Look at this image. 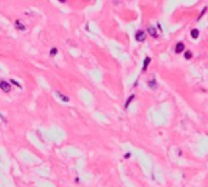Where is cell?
I'll list each match as a JSON object with an SVG mask.
<instances>
[{"label":"cell","mask_w":208,"mask_h":187,"mask_svg":"<svg viewBox=\"0 0 208 187\" xmlns=\"http://www.w3.org/2000/svg\"><path fill=\"white\" fill-rule=\"evenodd\" d=\"M0 88H1L3 91H5V93H9V91L11 90V85L7 83L5 80H1L0 81Z\"/></svg>","instance_id":"7a4b0ae2"},{"label":"cell","mask_w":208,"mask_h":187,"mask_svg":"<svg viewBox=\"0 0 208 187\" xmlns=\"http://www.w3.org/2000/svg\"><path fill=\"white\" fill-rule=\"evenodd\" d=\"M184 49H185V45H184V43H182V42L178 43L177 45H175V52H177V54L183 52Z\"/></svg>","instance_id":"277c9868"},{"label":"cell","mask_w":208,"mask_h":187,"mask_svg":"<svg viewBox=\"0 0 208 187\" xmlns=\"http://www.w3.org/2000/svg\"><path fill=\"white\" fill-rule=\"evenodd\" d=\"M11 83H12V84H15L16 86H19V88H21V84H20V83H17V81H16V80H13V79H11Z\"/></svg>","instance_id":"5bb4252c"},{"label":"cell","mask_w":208,"mask_h":187,"mask_svg":"<svg viewBox=\"0 0 208 187\" xmlns=\"http://www.w3.org/2000/svg\"><path fill=\"white\" fill-rule=\"evenodd\" d=\"M206 11H207V7H205V9H202V11H201V13H200V15H198V18H197V21H200V20H201V17H202L203 15H205V13H206Z\"/></svg>","instance_id":"7c38bea8"},{"label":"cell","mask_w":208,"mask_h":187,"mask_svg":"<svg viewBox=\"0 0 208 187\" xmlns=\"http://www.w3.org/2000/svg\"><path fill=\"white\" fill-rule=\"evenodd\" d=\"M147 32H148V34H150L152 38H157V30H156V27H153V26H150L147 28Z\"/></svg>","instance_id":"3957f363"},{"label":"cell","mask_w":208,"mask_h":187,"mask_svg":"<svg viewBox=\"0 0 208 187\" xmlns=\"http://www.w3.org/2000/svg\"><path fill=\"white\" fill-rule=\"evenodd\" d=\"M148 86H150V88H151L152 90L157 89V81H156V79L153 78V77H152V78H151L150 80H148Z\"/></svg>","instance_id":"8992f818"},{"label":"cell","mask_w":208,"mask_h":187,"mask_svg":"<svg viewBox=\"0 0 208 187\" xmlns=\"http://www.w3.org/2000/svg\"><path fill=\"white\" fill-rule=\"evenodd\" d=\"M184 56H185V58H186V60H190V58L192 57V52L190 51V50H186V51L184 52Z\"/></svg>","instance_id":"8fae6325"},{"label":"cell","mask_w":208,"mask_h":187,"mask_svg":"<svg viewBox=\"0 0 208 187\" xmlns=\"http://www.w3.org/2000/svg\"><path fill=\"white\" fill-rule=\"evenodd\" d=\"M130 157V153H125L124 154V158H129Z\"/></svg>","instance_id":"9a60e30c"},{"label":"cell","mask_w":208,"mask_h":187,"mask_svg":"<svg viewBox=\"0 0 208 187\" xmlns=\"http://www.w3.org/2000/svg\"><path fill=\"white\" fill-rule=\"evenodd\" d=\"M15 27H16V29H19V30H26V26L22 23V22H20L19 20L15 21Z\"/></svg>","instance_id":"5b68a950"},{"label":"cell","mask_w":208,"mask_h":187,"mask_svg":"<svg viewBox=\"0 0 208 187\" xmlns=\"http://www.w3.org/2000/svg\"><path fill=\"white\" fill-rule=\"evenodd\" d=\"M135 39L138 40V42H144V40L146 39V34L144 30H136V33H135Z\"/></svg>","instance_id":"6da1fadb"},{"label":"cell","mask_w":208,"mask_h":187,"mask_svg":"<svg viewBox=\"0 0 208 187\" xmlns=\"http://www.w3.org/2000/svg\"><path fill=\"white\" fill-rule=\"evenodd\" d=\"M150 62H151V57H146V58H145V61H144L142 71H146V69H147V67H148V65H150Z\"/></svg>","instance_id":"ba28073f"},{"label":"cell","mask_w":208,"mask_h":187,"mask_svg":"<svg viewBox=\"0 0 208 187\" xmlns=\"http://www.w3.org/2000/svg\"><path fill=\"white\" fill-rule=\"evenodd\" d=\"M56 95H57V96L62 100L63 102H68V101H70V97H68V96H66V95H63V94H61L60 91H56Z\"/></svg>","instance_id":"52a82bcc"},{"label":"cell","mask_w":208,"mask_h":187,"mask_svg":"<svg viewBox=\"0 0 208 187\" xmlns=\"http://www.w3.org/2000/svg\"><path fill=\"white\" fill-rule=\"evenodd\" d=\"M50 54H51V56H55V55L57 54V49H56V48H52L51 51H50Z\"/></svg>","instance_id":"4fadbf2b"},{"label":"cell","mask_w":208,"mask_h":187,"mask_svg":"<svg viewBox=\"0 0 208 187\" xmlns=\"http://www.w3.org/2000/svg\"><path fill=\"white\" fill-rule=\"evenodd\" d=\"M134 97H135V95H130V96H129V98L127 100V101H125V103H124V108H127V107L129 106V104H130V102H132L133 100H134Z\"/></svg>","instance_id":"30bf717a"},{"label":"cell","mask_w":208,"mask_h":187,"mask_svg":"<svg viewBox=\"0 0 208 187\" xmlns=\"http://www.w3.org/2000/svg\"><path fill=\"white\" fill-rule=\"evenodd\" d=\"M198 35H200V32H198V29H196V28H195V29H192V30H191V36H192L193 39H197V38H198Z\"/></svg>","instance_id":"9c48e42d"}]
</instances>
